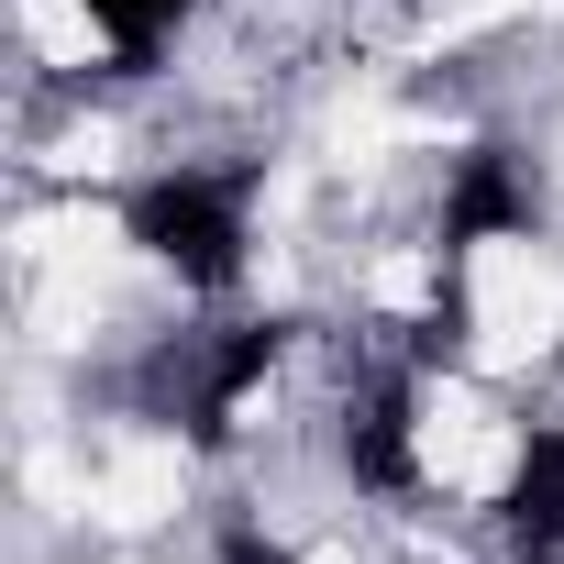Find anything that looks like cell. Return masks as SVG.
Wrapping results in <instances>:
<instances>
[{
  "label": "cell",
  "mask_w": 564,
  "mask_h": 564,
  "mask_svg": "<svg viewBox=\"0 0 564 564\" xmlns=\"http://www.w3.org/2000/svg\"><path fill=\"white\" fill-rule=\"evenodd\" d=\"M210 564H311V553H300L289 531H265L254 509H221V520H210Z\"/></svg>",
  "instance_id": "obj_7"
},
{
  "label": "cell",
  "mask_w": 564,
  "mask_h": 564,
  "mask_svg": "<svg viewBox=\"0 0 564 564\" xmlns=\"http://www.w3.org/2000/svg\"><path fill=\"white\" fill-rule=\"evenodd\" d=\"M509 564H564V553H509Z\"/></svg>",
  "instance_id": "obj_8"
},
{
  "label": "cell",
  "mask_w": 564,
  "mask_h": 564,
  "mask_svg": "<svg viewBox=\"0 0 564 564\" xmlns=\"http://www.w3.org/2000/svg\"><path fill=\"white\" fill-rule=\"evenodd\" d=\"M254 221H265V166L254 155H166V166L111 188V232L177 300H243Z\"/></svg>",
  "instance_id": "obj_1"
},
{
  "label": "cell",
  "mask_w": 564,
  "mask_h": 564,
  "mask_svg": "<svg viewBox=\"0 0 564 564\" xmlns=\"http://www.w3.org/2000/svg\"><path fill=\"white\" fill-rule=\"evenodd\" d=\"M509 243H542V177H531V155H509V144H465V155L443 166L432 254L487 265V254H509Z\"/></svg>",
  "instance_id": "obj_4"
},
{
  "label": "cell",
  "mask_w": 564,
  "mask_h": 564,
  "mask_svg": "<svg viewBox=\"0 0 564 564\" xmlns=\"http://www.w3.org/2000/svg\"><path fill=\"white\" fill-rule=\"evenodd\" d=\"M34 12H67V23L100 45L111 78H155V56L210 12V0H34Z\"/></svg>",
  "instance_id": "obj_6"
},
{
  "label": "cell",
  "mask_w": 564,
  "mask_h": 564,
  "mask_svg": "<svg viewBox=\"0 0 564 564\" xmlns=\"http://www.w3.org/2000/svg\"><path fill=\"white\" fill-rule=\"evenodd\" d=\"M487 520L509 553H564V421H520L509 465L487 487Z\"/></svg>",
  "instance_id": "obj_5"
},
{
  "label": "cell",
  "mask_w": 564,
  "mask_h": 564,
  "mask_svg": "<svg viewBox=\"0 0 564 564\" xmlns=\"http://www.w3.org/2000/svg\"><path fill=\"white\" fill-rule=\"evenodd\" d=\"M421 443H432V366L399 344V355H377V366L355 377L333 454H344L355 498H421V476H432V454H421Z\"/></svg>",
  "instance_id": "obj_3"
},
{
  "label": "cell",
  "mask_w": 564,
  "mask_h": 564,
  "mask_svg": "<svg viewBox=\"0 0 564 564\" xmlns=\"http://www.w3.org/2000/svg\"><path fill=\"white\" fill-rule=\"evenodd\" d=\"M300 333H311V322H289V311H232V322H210V333H177V344L144 366V421H166L188 454H232L243 410L276 388V366L300 355Z\"/></svg>",
  "instance_id": "obj_2"
}]
</instances>
